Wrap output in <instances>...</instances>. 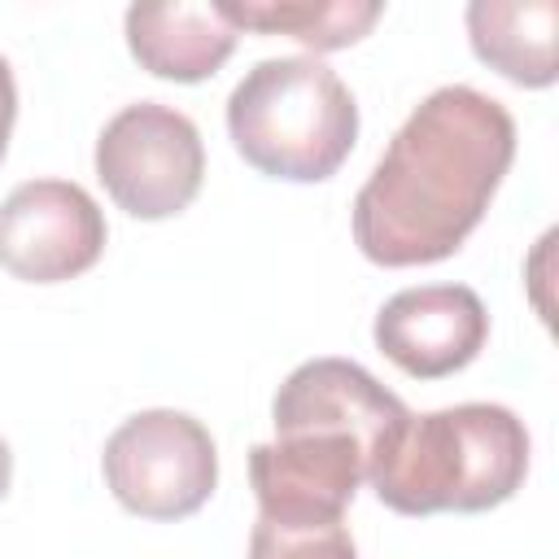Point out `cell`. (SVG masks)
<instances>
[{
    "mask_svg": "<svg viewBox=\"0 0 559 559\" xmlns=\"http://www.w3.org/2000/svg\"><path fill=\"white\" fill-rule=\"evenodd\" d=\"M406 406L349 358H310L275 389V441L249 450L258 520L280 528L341 524Z\"/></svg>",
    "mask_w": 559,
    "mask_h": 559,
    "instance_id": "cell-2",
    "label": "cell"
},
{
    "mask_svg": "<svg viewBox=\"0 0 559 559\" xmlns=\"http://www.w3.org/2000/svg\"><path fill=\"white\" fill-rule=\"evenodd\" d=\"M515 157L502 100L450 83L424 96L354 197V240L376 266L450 258L485 218Z\"/></svg>",
    "mask_w": 559,
    "mask_h": 559,
    "instance_id": "cell-1",
    "label": "cell"
},
{
    "mask_svg": "<svg viewBox=\"0 0 559 559\" xmlns=\"http://www.w3.org/2000/svg\"><path fill=\"white\" fill-rule=\"evenodd\" d=\"M109 493L140 520H183L218 485V450L188 411H140L114 428L100 454Z\"/></svg>",
    "mask_w": 559,
    "mask_h": 559,
    "instance_id": "cell-5",
    "label": "cell"
},
{
    "mask_svg": "<svg viewBox=\"0 0 559 559\" xmlns=\"http://www.w3.org/2000/svg\"><path fill=\"white\" fill-rule=\"evenodd\" d=\"M236 31L288 35L314 52H336L358 44L384 13L376 0H218Z\"/></svg>",
    "mask_w": 559,
    "mask_h": 559,
    "instance_id": "cell-11",
    "label": "cell"
},
{
    "mask_svg": "<svg viewBox=\"0 0 559 559\" xmlns=\"http://www.w3.org/2000/svg\"><path fill=\"white\" fill-rule=\"evenodd\" d=\"M105 214L70 179H26L0 201V266L26 284H61L105 253Z\"/></svg>",
    "mask_w": 559,
    "mask_h": 559,
    "instance_id": "cell-7",
    "label": "cell"
},
{
    "mask_svg": "<svg viewBox=\"0 0 559 559\" xmlns=\"http://www.w3.org/2000/svg\"><path fill=\"white\" fill-rule=\"evenodd\" d=\"M249 559H358V546L345 524L280 528L271 520H258L249 533Z\"/></svg>",
    "mask_w": 559,
    "mask_h": 559,
    "instance_id": "cell-12",
    "label": "cell"
},
{
    "mask_svg": "<svg viewBox=\"0 0 559 559\" xmlns=\"http://www.w3.org/2000/svg\"><path fill=\"white\" fill-rule=\"evenodd\" d=\"M376 349L415 380L463 371L489 336L485 301L467 284H424L393 293L376 314Z\"/></svg>",
    "mask_w": 559,
    "mask_h": 559,
    "instance_id": "cell-8",
    "label": "cell"
},
{
    "mask_svg": "<svg viewBox=\"0 0 559 559\" xmlns=\"http://www.w3.org/2000/svg\"><path fill=\"white\" fill-rule=\"evenodd\" d=\"M236 153L288 183H319L341 170L358 140V105L319 57H266L227 96Z\"/></svg>",
    "mask_w": 559,
    "mask_h": 559,
    "instance_id": "cell-4",
    "label": "cell"
},
{
    "mask_svg": "<svg viewBox=\"0 0 559 559\" xmlns=\"http://www.w3.org/2000/svg\"><path fill=\"white\" fill-rule=\"evenodd\" d=\"M13 118H17V87H13V70L0 57V162L9 153V135H13Z\"/></svg>",
    "mask_w": 559,
    "mask_h": 559,
    "instance_id": "cell-13",
    "label": "cell"
},
{
    "mask_svg": "<svg viewBox=\"0 0 559 559\" xmlns=\"http://www.w3.org/2000/svg\"><path fill=\"white\" fill-rule=\"evenodd\" d=\"M472 52L520 87H550L559 74V4L555 0H476L467 4Z\"/></svg>",
    "mask_w": 559,
    "mask_h": 559,
    "instance_id": "cell-10",
    "label": "cell"
},
{
    "mask_svg": "<svg viewBox=\"0 0 559 559\" xmlns=\"http://www.w3.org/2000/svg\"><path fill=\"white\" fill-rule=\"evenodd\" d=\"M528 472V428L498 402H459L406 415L367 472L376 498L397 515L502 507Z\"/></svg>",
    "mask_w": 559,
    "mask_h": 559,
    "instance_id": "cell-3",
    "label": "cell"
},
{
    "mask_svg": "<svg viewBox=\"0 0 559 559\" xmlns=\"http://www.w3.org/2000/svg\"><path fill=\"white\" fill-rule=\"evenodd\" d=\"M236 39L240 31L223 17L218 4L166 0L127 9V48L157 79L201 83L218 74V66L236 52Z\"/></svg>",
    "mask_w": 559,
    "mask_h": 559,
    "instance_id": "cell-9",
    "label": "cell"
},
{
    "mask_svg": "<svg viewBox=\"0 0 559 559\" xmlns=\"http://www.w3.org/2000/svg\"><path fill=\"white\" fill-rule=\"evenodd\" d=\"M96 179L131 218H170L192 205L205 179L201 131L188 114L135 100L96 135Z\"/></svg>",
    "mask_w": 559,
    "mask_h": 559,
    "instance_id": "cell-6",
    "label": "cell"
},
{
    "mask_svg": "<svg viewBox=\"0 0 559 559\" xmlns=\"http://www.w3.org/2000/svg\"><path fill=\"white\" fill-rule=\"evenodd\" d=\"M9 476H13V454H9V441L0 437V498L9 493Z\"/></svg>",
    "mask_w": 559,
    "mask_h": 559,
    "instance_id": "cell-14",
    "label": "cell"
}]
</instances>
